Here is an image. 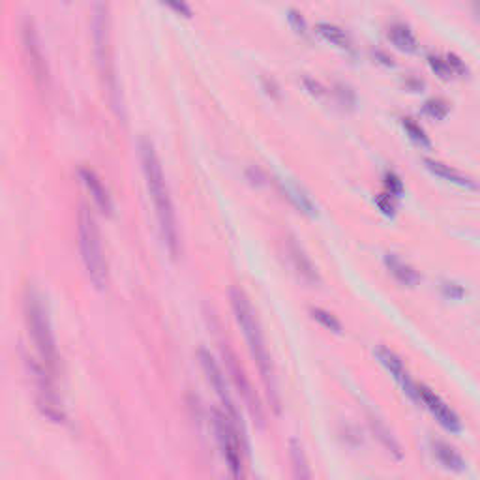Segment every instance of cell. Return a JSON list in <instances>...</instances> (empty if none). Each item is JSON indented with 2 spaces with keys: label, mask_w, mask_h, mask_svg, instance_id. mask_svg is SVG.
<instances>
[{
  "label": "cell",
  "mask_w": 480,
  "mask_h": 480,
  "mask_svg": "<svg viewBox=\"0 0 480 480\" xmlns=\"http://www.w3.org/2000/svg\"><path fill=\"white\" fill-rule=\"evenodd\" d=\"M141 164H143V173H145L146 186L149 193L154 201L156 216L160 223L161 237L166 242L167 250L173 257L178 255V225H176V214L173 201H171L169 188H167L166 175L161 169L160 158L156 154L154 145L149 139H141Z\"/></svg>",
  "instance_id": "cell-1"
},
{
  "label": "cell",
  "mask_w": 480,
  "mask_h": 480,
  "mask_svg": "<svg viewBox=\"0 0 480 480\" xmlns=\"http://www.w3.org/2000/svg\"><path fill=\"white\" fill-rule=\"evenodd\" d=\"M231 304L235 311V319L238 326L242 329V334L248 341V349L252 353L253 361L257 364L261 379H263L265 387L269 388L270 400H272L274 407L278 409V394H276V379H274V368L270 361L269 347L265 343V334L261 331V323L257 319V314L253 310L252 302L246 297L242 289H231Z\"/></svg>",
  "instance_id": "cell-2"
},
{
  "label": "cell",
  "mask_w": 480,
  "mask_h": 480,
  "mask_svg": "<svg viewBox=\"0 0 480 480\" xmlns=\"http://www.w3.org/2000/svg\"><path fill=\"white\" fill-rule=\"evenodd\" d=\"M25 315H26V326H28V334H31L32 346L36 349L38 358H40V366L43 372L53 373L57 372V346H55V336H53L51 321L47 314V306L43 304L42 297L34 291L28 293L25 302Z\"/></svg>",
  "instance_id": "cell-3"
},
{
  "label": "cell",
  "mask_w": 480,
  "mask_h": 480,
  "mask_svg": "<svg viewBox=\"0 0 480 480\" xmlns=\"http://www.w3.org/2000/svg\"><path fill=\"white\" fill-rule=\"evenodd\" d=\"M78 233L79 250H81V257H83V265L88 278L98 289H104L107 285V261H105L104 248H102L100 229L96 225L92 212L88 210L87 207H83L79 212Z\"/></svg>",
  "instance_id": "cell-4"
},
{
  "label": "cell",
  "mask_w": 480,
  "mask_h": 480,
  "mask_svg": "<svg viewBox=\"0 0 480 480\" xmlns=\"http://www.w3.org/2000/svg\"><path fill=\"white\" fill-rule=\"evenodd\" d=\"M214 430L233 479L244 480V444L238 426L223 411H214Z\"/></svg>",
  "instance_id": "cell-5"
},
{
  "label": "cell",
  "mask_w": 480,
  "mask_h": 480,
  "mask_svg": "<svg viewBox=\"0 0 480 480\" xmlns=\"http://www.w3.org/2000/svg\"><path fill=\"white\" fill-rule=\"evenodd\" d=\"M197 356H199V362H201L203 372H205V375H207L208 383H210L212 388L216 390L218 398H220V402H222L223 413L228 415L233 422L238 426L237 407H235V403H233V400H231L228 381H225V375H223L222 368H220V364L216 362V358H214V356H212L208 351H205V349H201V351L197 353Z\"/></svg>",
  "instance_id": "cell-6"
},
{
  "label": "cell",
  "mask_w": 480,
  "mask_h": 480,
  "mask_svg": "<svg viewBox=\"0 0 480 480\" xmlns=\"http://www.w3.org/2000/svg\"><path fill=\"white\" fill-rule=\"evenodd\" d=\"M417 396H418L417 403H422L424 407L434 415L435 420H437L447 432H450V434H458L459 430H462V422H459L458 415L454 413V409H450L449 403L444 402L441 396H437L434 390H430V388L424 387V385H418Z\"/></svg>",
  "instance_id": "cell-7"
},
{
  "label": "cell",
  "mask_w": 480,
  "mask_h": 480,
  "mask_svg": "<svg viewBox=\"0 0 480 480\" xmlns=\"http://www.w3.org/2000/svg\"><path fill=\"white\" fill-rule=\"evenodd\" d=\"M375 356H377V361L381 362L383 366H385V370H387V372L390 373L394 379H396L398 385L402 387L403 394H407V396L411 398L413 402H417V400H418V396H417L418 385L413 381V379H411L409 372L405 370V366H403L402 358H400V356H398L394 351H390L388 347H383V346L377 347Z\"/></svg>",
  "instance_id": "cell-8"
},
{
  "label": "cell",
  "mask_w": 480,
  "mask_h": 480,
  "mask_svg": "<svg viewBox=\"0 0 480 480\" xmlns=\"http://www.w3.org/2000/svg\"><path fill=\"white\" fill-rule=\"evenodd\" d=\"M23 42H25L26 55H28V60H31V70L34 73V78H36L38 83H46L47 68L46 60H43L42 46H40V40H38L36 28L28 19L23 25Z\"/></svg>",
  "instance_id": "cell-9"
},
{
  "label": "cell",
  "mask_w": 480,
  "mask_h": 480,
  "mask_svg": "<svg viewBox=\"0 0 480 480\" xmlns=\"http://www.w3.org/2000/svg\"><path fill=\"white\" fill-rule=\"evenodd\" d=\"M79 175L83 178L85 186L88 188V191H90V196L94 197V203L98 205L100 210L104 212V214H111V210H113V203H111L109 190L105 188L104 182H102V178H100L92 169H87V167H83V169L79 171Z\"/></svg>",
  "instance_id": "cell-10"
},
{
  "label": "cell",
  "mask_w": 480,
  "mask_h": 480,
  "mask_svg": "<svg viewBox=\"0 0 480 480\" xmlns=\"http://www.w3.org/2000/svg\"><path fill=\"white\" fill-rule=\"evenodd\" d=\"M385 265H387L388 272L393 274L394 278L400 282L402 285H407V287H415V285L420 282V276H418L417 270L407 265L403 259H400L396 253H387L385 255Z\"/></svg>",
  "instance_id": "cell-11"
},
{
  "label": "cell",
  "mask_w": 480,
  "mask_h": 480,
  "mask_svg": "<svg viewBox=\"0 0 480 480\" xmlns=\"http://www.w3.org/2000/svg\"><path fill=\"white\" fill-rule=\"evenodd\" d=\"M289 255H291V261H293L294 270L300 274V278L311 285L319 282V276H317V270H315L311 259L308 257L304 250L300 248L297 242H293V240L289 242Z\"/></svg>",
  "instance_id": "cell-12"
},
{
  "label": "cell",
  "mask_w": 480,
  "mask_h": 480,
  "mask_svg": "<svg viewBox=\"0 0 480 480\" xmlns=\"http://www.w3.org/2000/svg\"><path fill=\"white\" fill-rule=\"evenodd\" d=\"M424 164H426L428 171H432L435 176L443 178V181H449V182H452V184H458V186H464V188H475V182H473L471 176L464 175L462 171L447 166V164H443V161L424 160Z\"/></svg>",
  "instance_id": "cell-13"
},
{
  "label": "cell",
  "mask_w": 480,
  "mask_h": 480,
  "mask_svg": "<svg viewBox=\"0 0 480 480\" xmlns=\"http://www.w3.org/2000/svg\"><path fill=\"white\" fill-rule=\"evenodd\" d=\"M289 456L291 469H293V480H314V473H311V467L308 464L304 449H302V444L297 439H291Z\"/></svg>",
  "instance_id": "cell-14"
},
{
  "label": "cell",
  "mask_w": 480,
  "mask_h": 480,
  "mask_svg": "<svg viewBox=\"0 0 480 480\" xmlns=\"http://www.w3.org/2000/svg\"><path fill=\"white\" fill-rule=\"evenodd\" d=\"M434 456L437 458L439 464L443 465L444 469L456 471V473L465 469L464 458H462L450 444L443 443V441H435L434 443Z\"/></svg>",
  "instance_id": "cell-15"
},
{
  "label": "cell",
  "mask_w": 480,
  "mask_h": 480,
  "mask_svg": "<svg viewBox=\"0 0 480 480\" xmlns=\"http://www.w3.org/2000/svg\"><path fill=\"white\" fill-rule=\"evenodd\" d=\"M315 28L326 42L334 43L336 47H341V49H351V38L341 26L334 25V23H317Z\"/></svg>",
  "instance_id": "cell-16"
},
{
  "label": "cell",
  "mask_w": 480,
  "mask_h": 480,
  "mask_svg": "<svg viewBox=\"0 0 480 480\" xmlns=\"http://www.w3.org/2000/svg\"><path fill=\"white\" fill-rule=\"evenodd\" d=\"M388 38L393 40V43L403 51H415L417 49V38H415L413 31L403 23H396L388 28Z\"/></svg>",
  "instance_id": "cell-17"
},
{
  "label": "cell",
  "mask_w": 480,
  "mask_h": 480,
  "mask_svg": "<svg viewBox=\"0 0 480 480\" xmlns=\"http://www.w3.org/2000/svg\"><path fill=\"white\" fill-rule=\"evenodd\" d=\"M279 188L284 191V196L289 199L291 203H294L300 210L308 212V214H314V203L308 196H306L304 191L300 190L299 186H294V184H285V182H279Z\"/></svg>",
  "instance_id": "cell-18"
},
{
  "label": "cell",
  "mask_w": 480,
  "mask_h": 480,
  "mask_svg": "<svg viewBox=\"0 0 480 480\" xmlns=\"http://www.w3.org/2000/svg\"><path fill=\"white\" fill-rule=\"evenodd\" d=\"M402 126H403V129L407 132L409 137H411V139H413L417 145L426 146V149L432 145V143H430V139H428V135H426V132L422 129V126L418 124V122H415L413 119H403Z\"/></svg>",
  "instance_id": "cell-19"
},
{
  "label": "cell",
  "mask_w": 480,
  "mask_h": 480,
  "mask_svg": "<svg viewBox=\"0 0 480 480\" xmlns=\"http://www.w3.org/2000/svg\"><path fill=\"white\" fill-rule=\"evenodd\" d=\"M311 317H314L317 323H319L321 326H325L326 331H332V332H341V325L340 321L336 319L334 315L329 314L326 310H321V308H314L311 310Z\"/></svg>",
  "instance_id": "cell-20"
},
{
  "label": "cell",
  "mask_w": 480,
  "mask_h": 480,
  "mask_svg": "<svg viewBox=\"0 0 480 480\" xmlns=\"http://www.w3.org/2000/svg\"><path fill=\"white\" fill-rule=\"evenodd\" d=\"M424 111L426 114H430L432 119H444L449 114V105L447 102H443L441 98H432L424 104Z\"/></svg>",
  "instance_id": "cell-21"
},
{
  "label": "cell",
  "mask_w": 480,
  "mask_h": 480,
  "mask_svg": "<svg viewBox=\"0 0 480 480\" xmlns=\"http://www.w3.org/2000/svg\"><path fill=\"white\" fill-rule=\"evenodd\" d=\"M428 60H430V66H432V70H434L437 75H441L443 79H449V78H452V75H454V73H452V70H450L449 63H447V58H444V57H439V55H430Z\"/></svg>",
  "instance_id": "cell-22"
},
{
  "label": "cell",
  "mask_w": 480,
  "mask_h": 480,
  "mask_svg": "<svg viewBox=\"0 0 480 480\" xmlns=\"http://www.w3.org/2000/svg\"><path fill=\"white\" fill-rule=\"evenodd\" d=\"M373 428H375V434L379 435V439H381V441H385V444H387L388 449L393 450V452H396V456H400V447H398L396 441H394V439L390 437V435H388L387 428H385L383 424L377 422V420H375V422H373Z\"/></svg>",
  "instance_id": "cell-23"
},
{
  "label": "cell",
  "mask_w": 480,
  "mask_h": 480,
  "mask_svg": "<svg viewBox=\"0 0 480 480\" xmlns=\"http://www.w3.org/2000/svg\"><path fill=\"white\" fill-rule=\"evenodd\" d=\"M385 178H387V186H388V190H390V196H400L403 190L402 181H400L394 173H390V171L385 175Z\"/></svg>",
  "instance_id": "cell-24"
},
{
  "label": "cell",
  "mask_w": 480,
  "mask_h": 480,
  "mask_svg": "<svg viewBox=\"0 0 480 480\" xmlns=\"http://www.w3.org/2000/svg\"><path fill=\"white\" fill-rule=\"evenodd\" d=\"M444 58H447V63H449L452 73H459V75H462V73H467V66H465L464 60H462L459 57H456V55L450 53V55H447Z\"/></svg>",
  "instance_id": "cell-25"
},
{
  "label": "cell",
  "mask_w": 480,
  "mask_h": 480,
  "mask_svg": "<svg viewBox=\"0 0 480 480\" xmlns=\"http://www.w3.org/2000/svg\"><path fill=\"white\" fill-rule=\"evenodd\" d=\"M289 23L297 28V32H302V34L306 32L304 19H302V16L297 10H289Z\"/></svg>",
  "instance_id": "cell-26"
},
{
  "label": "cell",
  "mask_w": 480,
  "mask_h": 480,
  "mask_svg": "<svg viewBox=\"0 0 480 480\" xmlns=\"http://www.w3.org/2000/svg\"><path fill=\"white\" fill-rule=\"evenodd\" d=\"M377 205H379V208H381L385 214H388V216L394 214V205H393V201H390V196L377 197Z\"/></svg>",
  "instance_id": "cell-27"
},
{
  "label": "cell",
  "mask_w": 480,
  "mask_h": 480,
  "mask_svg": "<svg viewBox=\"0 0 480 480\" xmlns=\"http://www.w3.org/2000/svg\"><path fill=\"white\" fill-rule=\"evenodd\" d=\"M304 85L310 88V92L315 94V96H323V94H325V88H323V85H321L319 81H314V79L306 78Z\"/></svg>",
  "instance_id": "cell-28"
},
{
  "label": "cell",
  "mask_w": 480,
  "mask_h": 480,
  "mask_svg": "<svg viewBox=\"0 0 480 480\" xmlns=\"http://www.w3.org/2000/svg\"><path fill=\"white\" fill-rule=\"evenodd\" d=\"M169 6H171V8H175L176 11H184V16H190V14H191L190 8H188L184 2H181V4H178V2H169Z\"/></svg>",
  "instance_id": "cell-29"
}]
</instances>
